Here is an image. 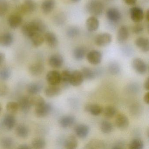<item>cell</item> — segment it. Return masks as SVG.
I'll return each instance as SVG.
<instances>
[{"instance_id":"1","label":"cell","mask_w":149,"mask_h":149,"mask_svg":"<svg viewBox=\"0 0 149 149\" xmlns=\"http://www.w3.org/2000/svg\"><path fill=\"white\" fill-rule=\"evenodd\" d=\"M85 9L91 16L97 17L102 15L104 7L101 0H89L86 3Z\"/></svg>"},{"instance_id":"2","label":"cell","mask_w":149,"mask_h":149,"mask_svg":"<svg viewBox=\"0 0 149 149\" xmlns=\"http://www.w3.org/2000/svg\"><path fill=\"white\" fill-rule=\"evenodd\" d=\"M112 37L109 33H104L99 34L95 38V43L100 47H105L110 44Z\"/></svg>"},{"instance_id":"3","label":"cell","mask_w":149,"mask_h":149,"mask_svg":"<svg viewBox=\"0 0 149 149\" xmlns=\"http://www.w3.org/2000/svg\"><path fill=\"white\" fill-rule=\"evenodd\" d=\"M132 66L133 69L139 74H146L148 70V67L145 62L141 58H136L132 61Z\"/></svg>"},{"instance_id":"4","label":"cell","mask_w":149,"mask_h":149,"mask_svg":"<svg viewBox=\"0 0 149 149\" xmlns=\"http://www.w3.org/2000/svg\"><path fill=\"white\" fill-rule=\"evenodd\" d=\"M130 13L131 19L135 23H139L143 19L144 16L143 11L139 7L132 8L130 9Z\"/></svg>"},{"instance_id":"5","label":"cell","mask_w":149,"mask_h":149,"mask_svg":"<svg viewBox=\"0 0 149 149\" xmlns=\"http://www.w3.org/2000/svg\"><path fill=\"white\" fill-rule=\"evenodd\" d=\"M87 60L91 64L96 65L101 63L102 59V55L100 51L92 50L87 54Z\"/></svg>"},{"instance_id":"6","label":"cell","mask_w":149,"mask_h":149,"mask_svg":"<svg viewBox=\"0 0 149 149\" xmlns=\"http://www.w3.org/2000/svg\"><path fill=\"white\" fill-rule=\"evenodd\" d=\"M52 110V107L51 104L45 102L40 106L36 107L35 113L38 117H44L48 116Z\"/></svg>"},{"instance_id":"7","label":"cell","mask_w":149,"mask_h":149,"mask_svg":"<svg viewBox=\"0 0 149 149\" xmlns=\"http://www.w3.org/2000/svg\"><path fill=\"white\" fill-rule=\"evenodd\" d=\"M106 15L108 20L112 23H117L121 19V13L115 8H109L106 11Z\"/></svg>"},{"instance_id":"8","label":"cell","mask_w":149,"mask_h":149,"mask_svg":"<svg viewBox=\"0 0 149 149\" xmlns=\"http://www.w3.org/2000/svg\"><path fill=\"white\" fill-rule=\"evenodd\" d=\"M46 78L49 85H58L61 84V73L57 70H51L48 72Z\"/></svg>"},{"instance_id":"9","label":"cell","mask_w":149,"mask_h":149,"mask_svg":"<svg viewBox=\"0 0 149 149\" xmlns=\"http://www.w3.org/2000/svg\"><path fill=\"white\" fill-rule=\"evenodd\" d=\"M115 123L116 126L118 129L124 130L127 129L129 127L130 121L125 115L119 114L116 117Z\"/></svg>"},{"instance_id":"10","label":"cell","mask_w":149,"mask_h":149,"mask_svg":"<svg viewBox=\"0 0 149 149\" xmlns=\"http://www.w3.org/2000/svg\"><path fill=\"white\" fill-rule=\"evenodd\" d=\"M84 78L81 71L74 70L71 72L70 84L74 87H78L82 84Z\"/></svg>"},{"instance_id":"11","label":"cell","mask_w":149,"mask_h":149,"mask_svg":"<svg viewBox=\"0 0 149 149\" xmlns=\"http://www.w3.org/2000/svg\"><path fill=\"white\" fill-rule=\"evenodd\" d=\"M37 5L33 0H25L20 7L22 12L25 14H30L35 11Z\"/></svg>"},{"instance_id":"12","label":"cell","mask_w":149,"mask_h":149,"mask_svg":"<svg viewBox=\"0 0 149 149\" xmlns=\"http://www.w3.org/2000/svg\"><path fill=\"white\" fill-rule=\"evenodd\" d=\"M64 62L63 57L59 54H55L51 56L49 60V63L53 68H60L62 67Z\"/></svg>"},{"instance_id":"13","label":"cell","mask_w":149,"mask_h":149,"mask_svg":"<svg viewBox=\"0 0 149 149\" xmlns=\"http://www.w3.org/2000/svg\"><path fill=\"white\" fill-rule=\"evenodd\" d=\"M74 132L78 137L84 139L88 136L89 133V127L86 125L79 124L75 127Z\"/></svg>"},{"instance_id":"14","label":"cell","mask_w":149,"mask_h":149,"mask_svg":"<svg viewBox=\"0 0 149 149\" xmlns=\"http://www.w3.org/2000/svg\"><path fill=\"white\" fill-rule=\"evenodd\" d=\"M74 117L71 115H66L61 117L59 120V124L61 127L68 128L72 126L75 123Z\"/></svg>"},{"instance_id":"15","label":"cell","mask_w":149,"mask_h":149,"mask_svg":"<svg viewBox=\"0 0 149 149\" xmlns=\"http://www.w3.org/2000/svg\"><path fill=\"white\" fill-rule=\"evenodd\" d=\"M99 20L96 17L91 16L89 17L86 21V26L88 31L89 32H95L99 28Z\"/></svg>"},{"instance_id":"16","label":"cell","mask_w":149,"mask_h":149,"mask_svg":"<svg viewBox=\"0 0 149 149\" xmlns=\"http://www.w3.org/2000/svg\"><path fill=\"white\" fill-rule=\"evenodd\" d=\"M44 40L50 47L54 48L58 44V40L55 34L52 32H47L44 36Z\"/></svg>"},{"instance_id":"17","label":"cell","mask_w":149,"mask_h":149,"mask_svg":"<svg viewBox=\"0 0 149 149\" xmlns=\"http://www.w3.org/2000/svg\"><path fill=\"white\" fill-rule=\"evenodd\" d=\"M129 36V31L128 27L125 26H122L119 28L117 35V40L118 42L123 43L125 42Z\"/></svg>"},{"instance_id":"18","label":"cell","mask_w":149,"mask_h":149,"mask_svg":"<svg viewBox=\"0 0 149 149\" xmlns=\"http://www.w3.org/2000/svg\"><path fill=\"white\" fill-rule=\"evenodd\" d=\"M44 69V66L42 63L39 62L35 63L29 66V71L31 75L33 76H38L42 74Z\"/></svg>"},{"instance_id":"19","label":"cell","mask_w":149,"mask_h":149,"mask_svg":"<svg viewBox=\"0 0 149 149\" xmlns=\"http://www.w3.org/2000/svg\"><path fill=\"white\" fill-rule=\"evenodd\" d=\"M84 109L85 111L94 116H99L101 113H102L103 110L101 105L95 104H87L85 106Z\"/></svg>"},{"instance_id":"20","label":"cell","mask_w":149,"mask_h":149,"mask_svg":"<svg viewBox=\"0 0 149 149\" xmlns=\"http://www.w3.org/2000/svg\"><path fill=\"white\" fill-rule=\"evenodd\" d=\"M18 104L19 109L25 113H27L30 110L32 105L30 102V97L28 96H23L20 99Z\"/></svg>"},{"instance_id":"21","label":"cell","mask_w":149,"mask_h":149,"mask_svg":"<svg viewBox=\"0 0 149 149\" xmlns=\"http://www.w3.org/2000/svg\"><path fill=\"white\" fill-rule=\"evenodd\" d=\"M22 31L24 36L30 38L34 34L37 33L32 21L25 23L22 26Z\"/></svg>"},{"instance_id":"22","label":"cell","mask_w":149,"mask_h":149,"mask_svg":"<svg viewBox=\"0 0 149 149\" xmlns=\"http://www.w3.org/2000/svg\"><path fill=\"white\" fill-rule=\"evenodd\" d=\"M135 44L142 52L146 53L149 50V41L147 38L139 37L135 41Z\"/></svg>"},{"instance_id":"23","label":"cell","mask_w":149,"mask_h":149,"mask_svg":"<svg viewBox=\"0 0 149 149\" xmlns=\"http://www.w3.org/2000/svg\"><path fill=\"white\" fill-rule=\"evenodd\" d=\"M16 124V119L13 114L6 115L3 119V125L5 128L8 130L13 129Z\"/></svg>"},{"instance_id":"24","label":"cell","mask_w":149,"mask_h":149,"mask_svg":"<svg viewBox=\"0 0 149 149\" xmlns=\"http://www.w3.org/2000/svg\"><path fill=\"white\" fill-rule=\"evenodd\" d=\"M44 92L47 97H53L60 95L61 92V89L58 85H50L46 88Z\"/></svg>"},{"instance_id":"25","label":"cell","mask_w":149,"mask_h":149,"mask_svg":"<svg viewBox=\"0 0 149 149\" xmlns=\"http://www.w3.org/2000/svg\"><path fill=\"white\" fill-rule=\"evenodd\" d=\"M13 41V36L10 33H5L0 36V45L3 47H9L12 45Z\"/></svg>"},{"instance_id":"26","label":"cell","mask_w":149,"mask_h":149,"mask_svg":"<svg viewBox=\"0 0 149 149\" xmlns=\"http://www.w3.org/2000/svg\"><path fill=\"white\" fill-rule=\"evenodd\" d=\"M8 21L10 27L15 29L20 26L22 22V18L19 15L13 14L9 16Z\"/></svg>"},{"instance_id":"27","label":"cell","mask_w":149,"mask_h":149,"mask_svg":"<svg viewBox=\"0 0 149 149\" xmlns=\"http://www.w3.org/2000/svg\"><path fill=\"white\" fill-rule=\"evenodd\" d=\"M55 6L54 0H44L41 5L42 11L45 14H49L53 11Z\"/></svg>"},{"instance_id":"28","label":"cell","mask_w":149,"mask_h":149,"mask_svg":"<svg viewBox=\"0 0 149 149\" xmlns=\"http://www.w3.org/2000/svg\"><path fill=\"white\" fill-rule=\"evenodd\" d=\"M78 141L74 136L70 135L65 139L64 146L67 149H74L77 147Z\"/></svg>"},{"instance_id":"29","label":"cell","mask_w":149,"mask_h":149,"mask_svg":"<svg viewBox=\"0 0 149 149\" xmlns=\"http://www.w3.org/2000/svg\"><path fill=\"white\" fill-rule=\"evenodd\" d=\"M34 27L37 33L43 34L46 32L47 29L46 24L40 19H35L32 21Z\"/></svg>"},{"instance_id":"30","label":"cell","mask_w":149,"mask_h":149,"mask_svg":"<svg viewBox=\"0 0 149 149\" xmlns=\"http://www.w3.org/2000/svg\"><path fill=\"white\" fill-rule=\"evenodd\" d=\"M82 74L84 79L87 80H92L95 79L97 76V72L90 68L84 67L82 69Z\"/></svg>"},{"instance_id":"31","label":"cell","mask_w":149,"mask_h":149,"mask_svg":"<svg viewBox=\"0 0 149 149\" xmlns=\"http://www.w3.org/2000/svg\"><path fill=\"white\" fill-rule=\"evenodd\" d=\"M42 86L40 84L32 83L28 84L27 87V91L29 95H36L40 92L42 89Z\"/></svg>"},{"instance_id":"32","label":"cell","mask_w":149,"mask_h":149,"mask_svg":"<svg viewBox=\"0 0 149 149\" xmlns=\"http://www.w3.org/2000/svg\"><path fill=\"white\" fill-rule=\"evenodd\" d=\"M86 51L84 48L78 47L74 48L73 51V56L74 59L77 61H81L85 57Z\"/></svg>"},{"instance_id":"33","label":"cell","mask_w":149,"mask_h":149,"mask_svg":"<svg viewBox=\"0 0 149 149\" xmlns=\"http://www.w3.org/2000/svg\"><path fill=\"white\" fill-rule=\"evenodd\" d=\"M33 45L35 47H39L41 46L45 40L42 34L39 33H36L30 38Z\"/></svg>"},{"instance_id":"34","label":"cell","mask_w":149,"mask_h":149,"mask_svg":"<svg viewBox=\"0 0 149 149\" xmlns=\"http://www.w3.org/2000/svg\"><path fill=\"white\" fill-rule=\"evenodd\" d=\"M67 20V16L64 13L61 12L58 13L53 18V22L57 26L63 25Z\"/></svg>"},{"instance_id":"35","label":"cell","mask_w":149,"mask_h":149,"mask_svg":"<svg viewBox=\"0 0 149 149\" xmlns=\"http://www.w3.org/2000/svg\"><path fill=\"white\" fill-rule=\"evenodd\" d=\"M15 132L18 136L22 138H25L28 136L29 130L26 125H19L16 127Z\"/></svg>"},{"instance_id":"36","label":"cell","mask_w":149,"mask_h":149,"mask_svg":"<svg viewBox=\"0 0 149 149\" xmlns=\"http://www.w3.org/2000/svg\"><path fill=\"white\" fill-rule=\"evenodd\" d=\"M71 73V72L67 70H63L61 73V83L62 84L64 87H67L70 84V81Z\"/></svg>"},{"instance_id":"37","label":"cell","mask_w":149,"mask_h":149,"mask_svg":"<svg viewBox=\"0 0 149 149\" xmlns=\"http://www.w3.org/2000/svg\"><path fill=\"white\" fill-rule=\"evenodd\" d=\"M101 131L104 134H109L113 131L114 127L113 124L107 121H103L100 125Z\"/></svg>"},{"instance_id":"38","label":"cell","mask_w":149,"mask_h":149,"mask_svg":"<svg viewBox=\"0 0 149 149\" xmlns=\"http://www.w3.org/2000/svg\"><path fill=\"white\" fill-rule=\"evenodd\" d=\"M46 141L43 139L36 138L33 139L31 143V148L33 149H43L46 146Z\"/></svg>"},{"instance_id":"39","label":"cell","mask_w":149,"mask_h":149,"mask_svg":"<svg viewBox=\"0 0 149 149\" xmlns=\"http://www.w3.org/2000/svg\"><path fill=\"white\" fill-rule=\"evenodd\" d=\"M30 97V102L32 106L35 107H38L45 103V101L44 98L40 95H33Z\"/></svg>"},{"instance_id":"40","label":"cell","mask_w":149,"mask_h":149,"mask_svg":"<svg viewBox=\"0 0 149 149\" xmlns=\"http://www.w3.org/2000/svg\"><path fill=\"white\" fill-rule=\"evenodd\" d=\"M116 109L113 106H108L103 110L104 115L107 118H112L116 114Z\"/></svg>"},{"instance_id":"41","label":"cell","mask_w":149,"mask_h":149,"mask_svg":"<svg viewBox=\"0 0 149 149\" xmlns=\"http://www.w3.org/2000/svg\"><path fill=\"white\" fill-rule=\"evenodd\" d=\"M6 109L9 114H15L17 113L19 109L18 103L15 102H8L6 105Z\"/></svg>"},{"instance_id":"42","label":"cell","mask_w":149,"mask_h":149,"mask_svg":"<svg viewBox=\"0 0 149 149\" xmlns=\"http://www.w3.org/2000/svg\"><path fill=\"white\" fill-rule=\"evenodd\" d=\"M80 34V29L76 26H71L67 29L66 34L70 38H74Z\"/></svg>"},{"instance_id":"43","label":"cell","mask_w":149,"mask_h":149,"mask_svg":"<svg viewBox=\"0 0 149 149\" xmlns=\"http://www.w3.org/2000/svg\"><path fill=\"white\" fill-rule=\"evenodd\" d=\"M13 140L9 137H4L0 139V146L3 148H11L13 145Z\"/></svg>"},{"instance_id":"44","label":"cell","mask_w":149,"mask_h":149,"mask_svg":"<svg viewBox=\"0 0 149 149\" xmlns=\"http://www.w3.org/2000/svg\"><path fill=\"white\" fill-rule=\"evenodd\" d=\"M143 147V142L138 139H135L132 140L129 145V148L130 149H142Z\"/></svg>"},{"instance_id":"45","label":"cell","mask_w":149,"mask_h":149,"mask_svg":"<svg viewBox=\"0 0 149 149\" xmlns=\"http://www.w3.org/2000/svg\"><path fill=\"white\" fill-rule=\"evenodd\" d=\"M109 71L113 75H117L120 71V68L117 63L113 62L110 63L108 67Z\"/></svg>"},{"instance_id":"46","label":"cell","mask_w":149,"mask_h":149,"mask_svg":"<svg viewBox=\"0 0 149 149\" xmlns=\"http://www.w3.org/2000/svg\"><path fill=\"white\" fill-rule=\"evenodd\" d=\"M104 144L102 142L97 140H93L91 142H89L86 145V148L87 149H93V148H102Z\"/></svg>"},{"instance_id":"47","label":"cell","mask_w":149,"mask_h":149,"mask_svg":"<svg viewBox=\"0 0 149 149\" xmlns=\"http://www.w3.org/2000/svg\"><path fill=\"white\" fill-rule=\"evenodd\" d=\"M8 8V4L6 0H0V16L6 14Z\"/></svg>"},{"instance_id":"48","label":"cell","mask_w":149,"mask_h":149,"mask_svg":"<svg viewBox=\"0 0 149 149\" xmlns=\"http://www.w3.org/2000/svg\"><path fill=\"white\" fill-rule=\"evenodd\" d=\"M11 73L10 70L4 68L0 70V79L2 81H6L10 78Z\"/></svg>"},{"instance_id":"49","label":"cell","mask_w":149,"mask_h":149,"mask_svg":"<svg viewBox=\"0 0 149 149\" xmlns=\"http://www.w3.org/2000/svg\"><path fill=\"white\" fill-rule=\"evenodd\" d=\"M136 23L132 28V32L136 34H139L143 31L144 27L143 25L139 23V22Z\"/></svg>"},{"instance_id":"50","label":"cell","mask_w":149,"mask_h":149,"mask_svg":"<svg viewBox=\"0 0 149 149\" xmlns=\"http://www.w3.org/2000/svg\"><path fill=\"white\" fill-rule=\"evenodd\" d=\"M8 88L7 85L0 82V97L4 96L7 94Z\"/></svg>"},{"instance_id":"51","label":"cell","mask_w":149,"mask_h":149,"mask_svg":"<svg viewBox=\"0 0 149 149\" xmlns=\"http://www.w3.org/2000/svg\"><path fill=\"white\" fill-rule=\"evenodd\" d=\"M125 144L124 142L122 141H119V142H117L113 146L112 149H123L125 148Z\"/></svg>"},{"instance_id":"52","label":"cell","mask_w":149,"mask_h":149,"mask_svg":"<svg viewBox=\"0 0 149 149\" xmlns=\"http://www.w3.org/2000/svg\"><path fill=\"white\" fill-rule=\"evenodd\" d=\"M124 2L128 6H133L136 3L137 0H123Z\"/></svg>"},{"instance_id":"53","label":"cell","mask_w":149,"mask_h":149,"mask_svg":"<svg viewBox=\"0 0 149 149\" xmlns=\"http://www.w3.org/2000/svg\"><path fill=\"white\" fill-rule=\"evenodd\" d=\"M149 92H147L145 94L143 97V101L146 104H149Z\"/></svg>"},{"instance_id":"54","label":"cell","mask_w":149,"mask_h":149,"mask_svg":"<svg viewBox=\"0 0 149 149\" xmlns=\"http://www.w3.org/2000/svg\"><path fill=\"white\" fill-rule=\"evenodd\" d=\"M6 58L5 54L4 53L0 52V65H1L4 62Z\"/></svg>"},{"instance_id":"55","label":"cell","mask_w":149,"mask_h":149,"mask_svg":"<svg viewBox=\"0 0 149 149\" xmlns=\"http://www.w3.org/2000/svg\"><path fill=\"white\" fill-rule=\"evenodd\" d=\"M144 88L146 91L149 90V78L147 77L145 81L143 84Z\"/></svg>"},{"instance_id":"56","label":"cell","mask_w":149,"mask_h":149,"mask_svg":"<svg viewBox=\"0 0 149 149\" xmlns=\"http://www.w3.org/2000/svg\"><path fill=\"white\" fill-rule=\"evenodd\" d=\"M18 148L19 149H30L31 148V147L29 146L28 145L25 144H22L20 145L19 146V147H18Z\"/></svg>"},{"instance_id":"57","label":"cell","mask_w":149,"mask_h":149,"mask_svg":"<svg viewBox=\"0 0 149 149\" xmlns=\"http://www.w3.org/2000/svg\"><path fill=\"white\" fill-rule=\"evenodd\" d=\"M146 18V20L148 22H149V10H147L146 13L145 15Z\"/></svg>"},{"instance_id":"58","label":"cell","mask_w":149,"mask_h":149,"mask_svg":"<svg viewBox=\"0 0 149 149\" xmlns=\"http://www.w3.org/2000/svg\"><path fill=\"white\" fill-rule=\"evenodd\" d=\"M71 1L74 3H77V2H79L81 0H71Z\"/></svg>"},{"instance_id":"59","label":"cell","mask_w":149,"mask_h":149,"mask_svg":"<svg viewBox=\"0 0 149 149\" xmlns=\"http://www.w3.org/2000/svg\"><path fill=\"white\" fill-rule=\"evenodd\" d=\"M2 106H1V104H0V113L1 112V111H2Z\"/></svg>"}]
</instances>
